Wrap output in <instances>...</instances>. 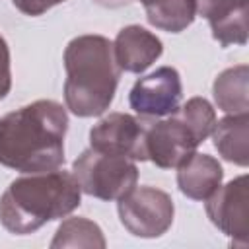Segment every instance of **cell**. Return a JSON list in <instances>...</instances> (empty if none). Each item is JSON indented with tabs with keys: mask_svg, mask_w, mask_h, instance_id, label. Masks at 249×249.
Listing matches in <instances>:
<instances>
[{
	"mask_svg": "<svg viewBox=\"0 0 249 249\" xmlns=\"http://www.w3.org/2000/svg\"><path fill=\"white\" fill-rule=\"evenodd\" d=\"M68 113L62 103L37 99L0 119V165L41 173L64 163Z\"/></svg>",
	"mask_w": 249,
	"mask_h": 249,
	"instance_id": "1",
	"label": "cell"
},
{
	"mask_svg": "<svg viewBox=\"0 0 249 249\" xmlns=\"http://www.w3.org/2000/svg\"><path fill=\"white\" fill-rule=\"evenodd\" d=\"M82 202V189L70 171L25 173L0 196V224L16 235H27L64 218Z\"/></svg>",
	"mask_w": 249,
	"mask_h": 249,
	"instance_id": "2",
	"label": "cell"
},
{
	"mask_svg": "<svg viewBox=\"0 0 249 249\" xmlns=\"http://www.w3.org/2000/svg\"><path fill=\"white\" fill-rule=\"evenodd\" d=\"M64 101L76 117L103 115L117 91L121 68L103 35L74 37L64 49Z\"/></svg>",
	"mask_w": 249,
	"mask_h": 249,
	"instance_id": "3",
	"label": "cell"
},
{
	"mask_svg": "<svg viewBox=\"0 0 249 249\" xmlns=\"http://www.w3.org/2000/svg\"><path fill=\"white\" fill-rule=\"evenodd\" d=\"M72 175L82 193L101 200H119L136 187L138 167L134 160L99 152L89 146L74 160Z\"/></svg>",
	"mask_w": 249,
	"mask_h": 249,
	"instance_id": "4",
	"label": "cell"
},
{
	"mask_svg": "<svg viewBox=\"0 0 249 249\" xmlns=\"http://www.w3.org/2000/svg\"><path fill=\"white\" fill-rule=\"evenodd\" d=\"M117 210L128 233L144 239L163 235L171 228L175 214L171 196L150 185L130 189L117 200Z\"/></svg>",
	"mask_w": 249,
	"mask_h": 249,
	"instance_id": "5",
	"label": "cell"
},
{
	"mask_svg": "<svg viewBox=\"0 0 249 249\" xmlns=\"http://www.w3.org/2000/svg\"><path fill=\"white\" fill-rule=\"evenodd\" d=\"M146 160L161 169L179 167L196 152V138L189 130V126L179 119L177 113L161 117V119H148L146 123Z\"/></svg>",
	"mask_w": 249,
	"mask_h": 249,
	"instance_id": "6",
	"label": "cell"
},
{
	"mask_svg": "<svg viewBox=\"0 0 249 249\" xmlns=\"http://www.w3.org/2000/svg\"><path fill=\"white\" fill-rule=\"evenodd\" d=\"M206 214L210 222L226 233L235 245L245 247L249 241V189L247 175H239L220 185L206 198Z\"/></svg>",
	"mask_w": 249,
	"mask_h": 249,
	"instance_id": "7",
	"label": "cell"
},
{
	"mask_svg": "<svg viewBox=\"0 0 249 249\" xmlns=\"http://www.w3.org/2000/svg\"><path fill=\"white\" fill-rule=\"evenodd\" d=\"M183 95L181 76L173 66H161L134 82L128 103L146 119H161L179 109Z\"/></svg>",
	"mask_w": 249,
	"mask_h": 249,
	"instance_id": "8",
	"label": "cell"
},
{
	"mask_svg": "<svg viewBox=\"0 0 249 249\" xmlns=\"http://www.w3.org/2000/svg\"><path fill=\"white\" fill-rule=\"evenodd\" d=\"M146 123V117H134L128 113H109L89 130V144L99 152L124 156L134 161H144Z\"/></svg>",
	"mask_w": 249,
	"mask_h": 249,
	"instance_id": "9",
	"label": "cell"
},
{
	"mask_svg": "<svg viewBox=\"0 0 249 249\" xmlns=\"http://www.w3.org/2000/svg\"><path fill=\"white\" fill-rule=\"evenodd\" d=\"M113 53L121 72L124 70L132 74H142L161 56L163 45L160 37H156V33L148 31L146 27L126 25L117 33L113 41Z\"/></svg>",
	"mask_w": 249,
	"mask_h": 249,
	"instance_id": "10",
	"label": "cell"
},
{
	"mask_svg": "<svg viewBox=\"0 0 249 249\" xmlns=\"http://www.w3.org/2000/svg\"><path fill=\"white\" fill-rule=\"evenodd\" d=\"M224 169L220 161L208 154L195 152L177 167L179 191L193 200H206L222 185Z\"/></svg>",
	"mask_w": 249,
	"mask_h": 249,
	"instance_id": "11",
	"label": "cell"
},
{
	"mask_svg": "<svg viewBox=\"0 0 249 249\" xmlns=\"http://www.w3.org/2000/svg\"><path fill=\"white\" fill-rule=\"evenodd\" d=\"M214 148L220 156L235 165L245 167L249 161V113H235L216 121L212 132Z\"/></svg>",
	"mask_w": 249,
	"mask_h": 249,
	"instance_id": "12",
	"label": "cell"
},
{
	"mask_svg": "<svg viewBox=\"0 0 249 249\" xmlns=\"http://www.w3.org/2000/svg\"><path fill=\"white\" fill-rule=\"evenodd\" d=\"M247 89H249V68L247 64H237L231 68H226L220 72L214 80L212 93L218 109H222L228 115L235 113H247L249 109V99H247Z\"/></svg>",
	"mask_w": 249,
	"mask_h": 249,
	"instance_id": "13",
	"label": "cell"
},
{
	"mask_svg": "<svg viewBox=\"0 0 249 249\" xmlns=\"http://www.w3.org/2000/svg\"><path fill=\"white\" fill-rule=\"evenodd\" d=\"M144 10L150 25L169 33L187 29L196 18L195 0H146Z\"/></svg>",
	"mask_w": 249,
	"mask_h": 249,
	"instance_id": "14",
	"label": "cell"
},
{
	"mask_svg": "<svg viewBox=\"0 0 249 249\" xmlns=\"http://www.w3.org/2000/svg\"><path fill=\"white\" fill-rule=\"evenodd\" d=\"M53 249L58 247H105V237L101 228L82 216L66 218L58 228L51 241Z\"/></svg>",
	"mask_w": 249,
	"mask_h": 249,
	"instance_id": "15",
	"label": "cell"
},
{
	"mask_svg": "<svg viewBox=\"0 0 249 249\" xmlns=\"http://www.w3.org/2000/svg\"><path fill=\"white\" fill-rule=\"evenodd\" d=\"M175 113L189 126V130L193 132V136L196 138L198 144L210 136V132L216 124V111L210 105V101L204 97L187 99V103L179 105V109Z\"/></svg>",
	"mask_w": 249,
	"mask_h": 249,
	"instance_id": "16",
	"label": "cell"
},
{
	"mask_svg": "<svg viewBox=\"0 0 249 249\" xmlns=\"http://www.w3.org/2000/svg\"><path fill=\"white\" fill-rule=\"evenodd\" d=\"M196 14L206 18L210 25L247 10V0H195Z\"/></svg>",
	"mask_w": 249,
	"mask_h": 249,
	"instance_id": "17",
	"label": "cell"
},
{
	"mask_svg": "<svg viewBox=\"0 0 249 249\" xmlns=\"http://www.w3.org/2000/svg\"><path fill=\"white\" fill-rule=\"evenodd\" d=\"M12 88V70H10V49L6 39L0 35V99L10 93Z\"/></svg>",
	"mask_w": 249,
	"mask_h": 249,
	"instance_id": "18",
	"label": "cell"
},
{
	"mask_svg": "<svg viewBox=\"0 0 249 249\" xmlns=\"http://www.w3.org/2000/svg\"><path fill=\"white\" fill-rule=\"evenodd\" d=\"M12 2L25 16H41V14H45L47 10H51L53 6H56L64 0H12Z\"/></svg>",
	"mask_w": 249,
	"mask_h": 249,
	"instance_id": "19",
	"label": "cell"
},
{
	"mask_svg": "<svg viewBox=\"0 0 249 249\" xmlns=\"http://www.w3.org/2000/svg\"><path fill=\"white\" fill-rule=\"evenodd\" d=\"M140 2H142V4H144V2H146V0H140Z\"/></svg>",
	"mask_w": 249,
	"mask_h": 249,
	"instance_id": "20",
	"label": "cell"
}]
</instances>
